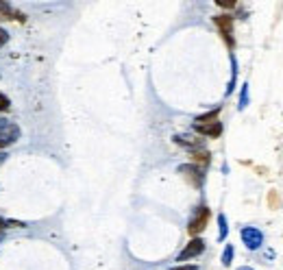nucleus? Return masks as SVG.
Instances as JSON below:
<instances>
[{"label": "nucleus", "instance_id": "1", "mask_svg": "<svg viewBox=\"0 0 283 270\" xmlns=\"http://www.w3.org/2000/svg\"><path fill=\"white\" fill-rule=\"evenodd\" d=\"M20 135H22V131L13 120L0 116V153H3V149H7V146L18 142Z\"/></svg>", "mask_w": 283, "mask_h": 270}, {"label": "nucleus", "instance_id": "14", "mask_svg": "<svg viewBox=\"0 0 283 270\" xmlns=\"http://www.w3.org/2000/svg\"><path fill=\"white\" fill-rule=\"evenodd\" d=\"M231 261H233V247H231V244H226L224 253H222V266H231Z\"/></svg>", "mask_w": 283, "mask_h": 270}, {"label": "nucleus", "instance_id": "19", "mask_svg": "<svg viewBox=\"0 0 283 270\" xmlns=\"http://www.w3.org/2000/svg\"><path fill=\"white\" fill-rule=\"evenodd\" d=\"M216 5L222 7V9H233V7H236V3H233V0H218Z\"/></svg>", "mask_w": 283, "mask_h": 270}, {"label": "nucleus", "instance_id": "4", "mask_svg": "<svg viewBox=\"0 0 283 270\" xmlns=\"http://www.w3.org/2000/svg\"><path fill=\"white\" fill-rule=\"evenodd\" d=\"M179 173L188 179V181L194 185V187H203V181H205V173L203 168L194 166V163H185V166H179Z\"/></svg>", "mask_w": 283, "mask_h": 270}, {"label": "nucleus", "instance_id": "8", "mask_svg": "<svg viewBox=\"0 0 283 270\" xmlns=\"http://www.w3.org/2000/svg\"><path fill=\"white\" fill-rule=\"evenodd\" d=\"M174 142L181 144V146H188L192 151H198L203 146V140L200 137H192V135H174Z\"/></svg>", "mask_w": 283, "mask_h": 270}, {"label": "nucleus", "instance_id": "15", "mask_svg": "<svg viewBox=\"0 0 283 270\" xmlns=\"http://www.w3.org/2000/svg\"><path fill=\"white\" fill-rule=\"evenodd\" d=\"M231 63H233V75H231V81H229V87H226V94L233 92V87H236V79H238V63H236V59H233Z\"/></svg>", "mask_w": 283, "mask_h": 270}, {"label": "nucleus", "instance_id": "9", "mask_svg": "<svg viewBox=\"0 0 283 270\" xmlns=\"http://www.w3.org/2000/svg\"><path fill=\"white\" fill-rule=\"evenodd\" d=\"M192 161H194V166H198V168H207L209 166V161H212V155H209V151H192Z\"/></svg>", "mask_w": 283, "mask_h": 270}, {"label": "nucleus", "instance_id": "16", "mask_svg": "<svg viewBox=\"0 0 283 270\" xmlns=\"http://www.w3.org/2000/svg\"><path fill=\"white\" fill-rule=\"evenodd\" d=\"M11 109V101L7 98L3 92H0V113H5V111H9Z\"/></svg>", "mask_w": 283, "mask_h": 270}, {"label": "nucleus", "instance_id": "3", "mask_svg": "<svg viewBox=\"0 0 283 270\" xmlns=\"http://www.w3.org/2000/svg\"><path fill=\"white\" fill-rule=\"evenodd\" d=\"M207 223H209V207L207 205H200L196 209V214H194V218L190 220V225H188L190 235H198L200 231H205Z\"/></svg>", "mask_w": 283, "mask_h": 270}, {"label": "nucleus", "instance_id": "12", "mask_svg": "<svg viewBox=\"0 0 283 270\" xmlns=\"http://www.w3.org/2000/svg\"><path fill=\"white\" fill-rule=\"evenodd\" d=\"M218 229H220V231H218V240L222 242L226 235H229V225H226V216L224 214L218 216Z\"/></svg>", "mask_w": 283, "mask_h": 270}, {"label": "nucleus", "instance_id": "7", "mask_svg": "<svg viewBox=\"0 0 283 270\" xmlns=\"http://www.w3.org/2000/svg\"><path fill=\"white\" fill-rule=\"evenodd\" d=\"M194 129H196V133L203 135V137H220L222 122L216 120V122H207V125H194Z\"/></svg>", "mask_w": 283, "mask_h": 270}, {"label": "nucleus", "instance_id": "11", "mask_svg": "<svg viewBox=\"0 0 283 270\" xmlns=\"http://www.w3.org/2000/svg\"><path fill=\"white\" fill-rule=\"evenodd\" d=\"M218 116H220V109H214V111L205 113V116H198L196 120H194V125H207V122H216Z\"/></svg>", "mask_w": 283, "mask_h": 270}, {"label": "nucleus", "instance_id": "17", "mask_svg": "<svg viewBox=\"0 0 283 270\" xmlns=\"http://www.w3.org/2000/svg\"><path fill=\"white\" fill-rule=\"evenodd\" d=\"M7 42H9V31L0 27V48H3V46H5Z\"/></svg>", "mask_w": 283, "mask_h": 270}, {"label": "nucleus", "instance_id": "13", "mask_svg": "<svg viewBox=\"0 0 283 270\" xmlns=\"http://www.w3.org/2000/svg\"><path fill=\"white\" fill-rule=\"evenodd\" d=\"M248 105V83L242 85V94H240V105H238V109L242 111Z\"/></svg>", "mask_w": 283, "mask_h": 270}, {"label": "nucleus", "instance_id": "18", "mask_svg": "<svg viewBox=\"0 0 283 270\" xmlns=\"http://www.w3.org/2000/svg\"><path fill=\"white\" fill-rule=\"evenodd\" d=\"M9 227H18V225L9 223V220H5L3 216H0V235H3V231H5V229H9Z\"/></svg>", "mask_w": 283, "mask_h": 270}, {"label": "nucleus", "instance_id": "10", "mask_svg": "<svg viewBox=\"0 0 283 270\" xmlns=\"http://www.w3.org/2000/svg\"><path fill=\"white\" fill-rule=\"evenodd\" d=\"M15 15H20V13H15V11H13V7H11L9 3H5V0H0V22L13 20Z\"/></svg>", "mask_w": 283, "mask_h": 270}, {"label": "nucleus", "instance_id": "21", "mask_svg": "<svg viewBox=\"0 0 283 270\" xmlns=\"http://www.w3.org/2000/svg\"><path fill=\"white\" fill-rule=\"evenodd\" d=\"M5 161H7V153L3 151V153H0V166H3V163H5Z\"/></svg>", "mask_w": 283, "mask_h": 270}, {"label": "nucleus", "instance_id": "2", "mask_svg": "<svg viewBox=\"0 0 283 270\" xmlns=\"http://www.w3.org/2000/svg\"><path fill=\"white\" fill-rule=\"evenodd\" d=\"M240 238H242V242H244V247L248 251H257L264 244V233L255 227H244L240 231Z\"/></svg>", "mask_w": 283, "mask_h": 270}, {"label": "nucleus", "instance_id": "6", "mask_svg": "<svg viewBox=\"0 0 283 270\" xmlns=\"http://www.w3.org/2000/svg\"><path fill=\"white\" fill-rule=\"evenodd\" d=\"M205 251V242L200 240V238H194V240H190L188 242V247H185L181 253H179V261H185V259H192V257H198L200 253Z\"/></svg>", "mask_w": 283, "mask_h": 270}, {"label": "nucleus", "instance_id": "5", "mask_svg": "<svg viewBox=\"0 0 283 270\" xmlns=\"http://www.w3.org/2000/svg\"><path fill=\"white\" fill-rule=\"evenodd\" d=\"M214 22H216L218 31H220L222 39L226 42V46L233 48V44H236V42H233V18H231V15H218Z\"/></svg>", "mask_w": 283, "mask_h": 270}, {"label": "nucleus", "instance_id": "22", "mask_svg": "<svg viewBox=\"0 0 283 270\" xmlns=\"http://www.w3.org/2000/svg\"><path fill=\"white\" fill-rule=\"evenodd\" d=\"M238 270H253V268H248V266H242V268H238Z\"/></svg>", "mask_w": 283, "mask_h": 270}, {"label": "nucleus", "instance_id": "20", "mask_svg": "<svg viewBox=\"0 0 283 270\" xmlns=\"http://www.w3.org/2000/svg\"><path fill=\"white\" fill-rule=\"evenodd\" d=\"M170 270H198V266L188 264V266H176V268H170Z\"/></svg>", "mask_w": 283, "mask_h": 270}]
</instances>
